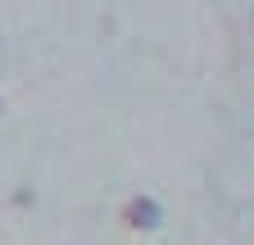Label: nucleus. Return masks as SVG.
Returning a JSON list of instances; mask_svg holds the SVG:
<instances>
[{
  "instance_id": "f257e3e1",
  "label": "nucleus",
  "mask_w": 254,
  "mask_h": 245,
  "mask_svg": "<svg viewBox=\"0 0 254 245\" xmlns=\"http://www.w3.org/2000/svg\"><path fill=\"white\" fill-rule=\"evenodd\" d=\"M159 204L150 200V195H136V200H127V209H123V223L127 227H136V232H150V227H159Z\"/></svg>"
}]
</instances>
